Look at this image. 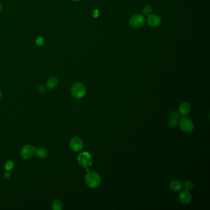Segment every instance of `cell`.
<instances>
[{"label":"cell","mask_w":210,"mask_h":210,"mask_svg":"<svg viewBox=\"0 0 210 210\" xmlns=\"http://www.w3.org/2000/svg\"><path fill=\"white\" fill-rule=\"evenodd\" d=\"M4 176H5V178H7V179H9V178L11 177V174H10L9 173L7 172L6 173H5Z\"/></svg>","instance_id":"cell-23"},{"label":"cell","mask_w":210,"mask_h":210,"mask_svg":"<svg viewBox=\"0 0 210 210\" xmlns=\"http://www.w3.org/2000/svg\"><path fill=\"white\" fill-rule=\"evenodd\" d=\"M36 149L30 145L24 146L21 150V156L25 160L30 159L32 157L35 153Z\"/></svg>","instance_id":"cell-7"},{"label":"cell","mask_w":210,"mask_h":210,"mask_svg":"<svg viewBox=\"0 0 210 210\" xmlns=\"http://www.w3.org/2000/svg\"><path fill=\"white\" fill-rule=\"evenodd\" d=\"M52 208L54 210H61L63 208V205L60 200H55L53 202Z\"/></svg>","instance_id":"cell-14"},{"label":"cell","mask_w":210,"mask_h":210,"mask_svg":"<svg viewBox=\"0 0 210 210\" xmlns=\"http://www.w3.org/2000/svg\"><path fill=\"white\" fill-rule=\"evenodd\" d=\"M85 183L88 187L91 188H96L101 183V178L98 173L95 171H91L86 175Z\"/></svg>","instance_id":"cell-1"},{"label":"cell","mask_w":210,"mask_h":210,"mask_svg":"<svg viewBox=\"0 0 210 210\" xmlns=\"http://www.w3.org/2000/svg\"><path fill=\"white\" fill-rule=\"evenodd\" d=\"M38 91L40 93H44L46 90V88H45V86L44 85H40V86H38Z\"/></svg>","instance_id":"cell-21"},{"label":"cell","mask_w":210,"mask_h":210,"mask_svg":"<svg viewBox=\"0 0 210 210\" xmlns=\"http://www.w3.org/2000/svg\"><path fill=\"white\" fill-rule=\"evenodd\" d=\"M2 10V4H1V2H0V11Z\"/></svg>","instance_id":"cell-24"},{"label":"cell","mask_w":210,"mask_h":210,"mask_svg":"<svg viewBox=\"0 0 210 210\" xmlns=\"http://www.w3.org/2000/svg\"><path fill=\"white\" fill-rule=\"evenodd\" d=\"M78 161L79 165L87 168L93 163V158L91 155L88 152H81L78 156Z\"/></svg>","instance_id":"cell-3"},{"label":"cell","mask_w":210,"mask_h":210,"mask_svg":"<svg viewBox=\"0 0 210 210\" xmlns=\"http://www.w3.org/2000/svg\"><path fill=\"white\" fill-rule=\"evenodd\" d=\"M192 199V195L189 191L185 190L182 191L179 195V200L183 204H189Z\"/></svg>","instance_id":"cell-8"},{"label":"cell","mask_w":210,"mask_h":210,"mask_svg":"<svg viewBox=\"0 0 210 210\" xmlns=\"http://www.w3.org/2000/svg\"><path fill=\"white\" fill-rule=\"evenodd\" d=\"M152 11V7L150 6H146L142 9V13L145 16H149Z\"/></svg>","instance_id":"cell-16"},{"label":"cell","mask_w":210,"mask_h":210,"mask_svg":"<svg viewBox=\"0 0 210 210\" xmlns=\"http://www.w3.org/2000/svg\"><path fill=\"white\" fill-rule=\"evenodd\" d=\"M194 187V184L193 183V182L190 180H188L187 181L185 184H184V187L185 189V190L190 191V190H192Z\"/></svg>","instance_id":"cell-15"},{"label":"cell","mask_w":210,"mask_h":210,"mask_svg":"<svg viewBox=\"0 0 210 210\" xmlns=\"http://www.w3.org/2000/svg\"><path fill=\"white\" fill-rule=\"evenodd\" d=\"M168 124L170 127H176L178 124V120L172 118H169Z\"/></svg>","instance_id":"cell-17"},{"label":"cell","mask_w":210,"mask_h":210,"mask_svg":"<svg viewBox=\"0 0 210 210\" xmlns=\"http://www.w3.org/2000/svg\"><path fill=\"white\" fill-rule=\"evenodd\" d=\"M71 93L75 98L81 99L86 95V87L81 83H75L71 88Z\"/></svg>","instance_id":"cell-2"},{"label":"cell","mask_w":210,"mask_h":210,"mask_svg":"<svg viewBox=\"0 0 210 210\" xmlns=\"http://www.w3.org/2000/svg\"><path fill=\"white\" fill-rule=\"evenodd\" d=\"M13 167V163L12 161H9L8 162H7V163L6 164V169L7 171H9L10 169H11Z\"/></svg>","instance_id":"cell-20"},{"label":"cell","mask_w":210,"mask_h":210,"mask_svg":"<svg viewBox=\"0 0 210 210\" xmlns=\"http://www.w3.org/2000/svg\"><path fill=\"white\" fill-rule=\"evenodd\" d=\"M179 128L185 132H191L194 129V124L193 122L188 118H183L179 123Z\"/></svg>","instance_id":"cell-4"},{"label":"cell","mask_w":210,"mask_h":210,"mask_svg":"<svg viewBox=\"0 0 210 210\" xmlns=\"http://www.w3.org/2000/svg\"><path fill=\"white\" fill-rule=\"evenodd\" d=\"M57 84H58V79L56 77H52L48 79L46 83L48 88L50 89L55 88L57 86Z\"/></svg>","instance_id":"cell-12"},{"label":"cell","mask_w":210,"mask_h":210,"mask_svg":"<svg viewBox=\"0 0 210 210\" xmlns=\"http://www.w3.org/2000/svg\"><path fill=\"white\" fill-rule=\"evenodd\" d=\"M1 97H2V93H1V91H0V99H1Z\"/></svg>","instance_id":"cell-25"},{"label":"cell","mask_w":210,"mask_h":210,"mask_svg":"<svg viewBox=\"0 0 210 210\" xmlns=\"http://www.w3.org/2000/svg\"><path fill=\"white\" fill-rule=\"evenodd\" d=\"M179 113L177 112V111H173L171 113H170V118H174V119H176L177 120H178L179 119Z\"/></svg>","instance_id":"cell-18"},{"label":"cell","mask_w":210,"mask_h":210,"mask_svg":"<svg viewBox=\"0 0 210 210\" xmlns=\"http://www.w3.org/2000/svg\"><path fill=\"white\" fill-rule=\"evenodd\" d=\"M147 24L149 26L153 27L159 26L161 22V18L156 14L149 15L147 19Z\"/></svg>","instance_id":"cell-9"},{"label":"cell","mask_w":210,"mask_h":210,"mask_svg":"<svg viewBox=\"0 0 210 210\" xmlns=\"http://www.w3.org/2000/svg\"><path fill=\"white\" fill-rule=\"evenodd\" d=\"M190 111H191V106L188 103L186 102L182 103L179 107V113L184 116L189 114Z\"/></svg>","instance_id":"cell-10"},{"label":"cell","mask_w":210,"mask_h":210,"mask_svg":"<svg viewBox=\"0 0 210 210\" xmlns=\"http://www.w3.org/2000/svg\"><path fill=\"white\" fill-rule=\"evenodd\" d=\"M98 15H99V11H98V10H95L94 12V13H93V17H97L98 16Z\"/></svg>","instance_id":"cell-22"},{"label":"cell","mask_w":210,"mask_h":210,"mask_svg":"<svg viewBox=\"0 0 210 210\" xmlns=\"http://www.w3.org/2000/svg\"><path fill=\"white\" fill-rule=\"evenodd\" d=\"M35 42H36V45H37L38 46H41L43 45V44H44V43H45V41H44V39H43L42 37L39 36V37H38V38H36Z\"/></svg>","instance_id":"cell-19"},{"label":"cell","mask_w":210,"mask_h":210,"mask_svg":"<svg viewBox=\"0 0 210 210\" xmlns=\"http://www.w3.org/2000/svg\"><path fill=\"white\" fill-rule=\"evenodd\" d=\"M169 188L174 192H179L183 188V184L178 180H173L169 184Z\"/></svg>","instance_id":"cell-11"},{"label":"cell","mask_w":210,"mask_h":210,"mask_svg":"<svg viewBox=\"0 0 210 210\" xmlns=\"http://www.w3.org/2000/svg\"><path fill=\"white\" fill-rule=\"evenodd\" d=\"M83 142L82 139L79 137H74L71 139L70 141V147L74 152H79L83 148Z\"/></svg>","instance_id":"cell-6"},{"label":"cell","mask_w":210,"mask_h":210,"mask_svg":"<svg viewBox=\"0 0 210 210\" xmlns=\"http://www.w3.org/2000/svg\"><path fill=\"white\" fill-rule=\"evenodd\" d=\"M146 19L143 15L141 14H137L134 15L130 19V26L133 28H139L144 26Z\"/></svg>","instance_id":"cell-5"},{"label":"cell","mask_w":210,"mask_h":210,"mask_svg":"<svg viewBox=\"0 0 210 210\" xmlns=\"http://www.w3.org/2000/svg\"><path fill=\"white\" fill-rule=\"evenodd\" d=\"M72 1H79L81 0H72Z\"/></svg>","instance_id":"cell-26"},{"label":"cell","mask_w":210,"mask_h":210,"mask_svg":"<svg viewBox=\"0 0 210 210\" xmlns=\"http://www.w3.org/2000/svg\"><path fill=\"white\" fill-rule=\"evenodd\" d=\"M35 154L38 157L40 158H45L47 157L48 155V152L45 148H39L38 149H36Z\"/></svg>","instance_id":"cell-13"}]
</instances>
